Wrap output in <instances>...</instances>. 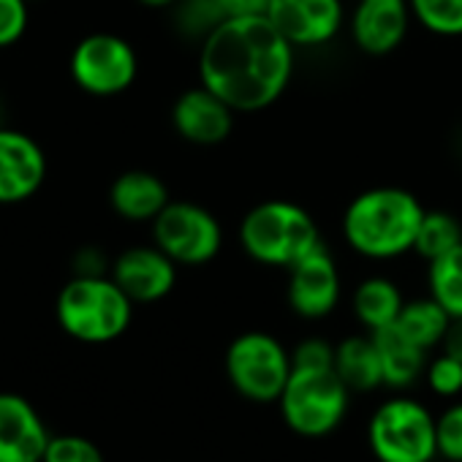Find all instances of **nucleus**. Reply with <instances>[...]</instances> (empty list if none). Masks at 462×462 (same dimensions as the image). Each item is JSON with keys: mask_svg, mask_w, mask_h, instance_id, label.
<instances>
[{"mask_svg": "<svg viewBox=\"0 0 462 462\" xmlns=\"http://www.w3.org/2000/svg\"><path fill=\"white\" fill-rule=\"evenodd\" d=\"M294 47L270 17L220 23L199 50V79L235 112H262L291 85Z\"/></svg>", "mask_w": 462, "mask_h": 462, "instance_id": "1", "label": "nucleus"}, {"mask_svg": "<svg viewBox=\"0 0 462 462\" xmlns=\"http://www.w3.org/2000/svg\"><path fill=\"white\" fill-rule=\"evenodd\" d=\"M424 212L421 201L405 188L381 185L362 190L343 212V240L365 259H400L413 251Z\"/></svg>", "mask_w": 462, "mask_h": 462, "instance_id": "2", "label": "nucleus"}, {"mask_svg": "<svg viewBox=\"0 0 462 462\" xmlns=\"http://www.w3.org/2000/svg\"><path fill=\"white\" fill-rule=\"evenodd\" d=\"M240 245L254 262L289 270L321 245V235L305 207L286 199H270L243 217Z\"/></svg>", "mask_w": 462, "mask_h": 462, "instance_id": "3", "label": "nucleus"}, {"mask_svg": "<svg viewBox=\"0 0 462 462\" xmlns=\"http://www.w3.org/2000/svg\"><path fill=\"white\" fill-rule=\"evenodd\" d=\"M58 324L66 335L82 343L117 340L134 316L128 294L106 275H74L58 294Z\"/></svg>", "mask_w": 462, "mask_h": 462, "instance_id": "4", "label": "nucleus"}, {"mask_svg": "<svg viewBox=\"0 0 462 462\" xmlns=\"http://www.w3.org/2000/svg\"><path fill=\"white\" fill-rule=\"evenodd\" d=\"M348 386L335 367H294L281 394L286 424L305 438H324L340 427L348 411Z\"/></svg>", "mask_w": 462, "mask_h": 462, "instance_id": "5", "label": "nucleus"}, {"mask_svg": "<svg viewBox=\"0 0 462 462\" xmlns=\"http://www.w3.org/2000/svg\"><path fill=\"white\" fill-rule=\"evenodd\" d=\"M367 440L378 462H432L438 454L435 419L411 397L386 400L370 419Z\"/></svg>", "mask_w": 462, "mask_h": 462, "instance_id": "6", "label": "nucleus"}, {"mask_svg": "<svg viewBox=\"0 0 462 462\" xmlns=\"http://www.w3.org/2000/svg\"><path fill=\"white\" fill-rule=\"evenodd\" d=\"M291 370V351L267 332H243L226 351V375L231 386L254 402H278Z\"/></svg>", "mask_w": 462, "mask_h": 462, "instance_id": "7", "label": "nucleus"}, {"mask_svg": "<svg viewBox=\"0 0 462 462\" xmlns=\"http://www.w3.org/2000/svg\"><path fill=\"white\" fill-rule=\"evenodd\" d=\"M152 243L177 267L209 264L223 245L217 217L193 201H169L152 220Z\"/></svg>", "mask_w": 462, "mask_h": 462, "instance_id": "8", "label": "nucleus"}, {"mask_svg": "<svg viewBox=\"0 0 462 462\" xmlns=\"http://www.w3.org/2000/svg\"><path fill=\"white\" fill-rule=\"evenodd\" d=\"M139 71L134 47L115 33H93L82 39L71 52L74 82L98 98L125 93Z\"/></svg>", "mask_w": 462, "mask_h": 462, "instance_id": "9", "label": "nucleus"}, {"mask_svg": "<svg viewBox=\"0 0 462 462\" xmlns=\"http://www.w3.org/2000/svg\"><path fill=\"white\" fill-rule=\"evenodd\" d=\"M270 23L294 47H324L343 31V0H273Z\"/></svg>", "mask_w": 462, "mask_h": 462, "instance_id": "10", "label": "nucleus"}, {"mask_svg": "<svg viewBox=\"0 0 462 462\" xmlns=\"http://www.w3.org/2000/svg\"><path fill=\"white\" fill-rule=\"evenodd\" d=\"M340 302V273L332 254L319 245L289 267V305L300 319H324Z\"/></svg>", "mask_w": 462, "mask_h": 462, "instance_id": "11", "label": "nucleus"}, {"mask_svg": "<svg viewBox=\"0 0 462 462\" xmlns=\"http://www.w3.org/2000/svg\"><path fill=\"white\" fill-rule=\"evenodd\" d=\"M411 0H356L351 14L354 44L373 58L392 55L408 36Z\"/></svg>", "mask_w": 462, "mask_h": 462, "instance_id": "12", "label": "nucleus"}, {"mask_svg": "<svg viewBox=\"0 0 462 462\" xmlns=\"http://www.w3.org/2000/svg\"><path fill=\"white\" fill-rule=\"evenodd\" d=\"M235 109H231L220 96H215L209 88L199 85L185 90L174 106H171V125L174 131L201 147H212L228 139L231 128H235Z\"/></svg>", "mask_w": 462, "mask_h": 462, "instance_id": "13", "label": "nucleus"}, {"mask_svg": "<svg viewBox=\"0 0 462 462\" xmlns=\"http://www.w3.org/2000/svg\"><path fill=\"white\" fill-rule=\"evenodd\" d=\"M112 281L128 294L134 305L136 302L147 305V302L163 300L174 289L177 264L158 245L128 248L125 254L115 259Z\"/></svg>", "mask_w": 462, "mask_h": 462, "instance_id": "14", "label": "nucleus"}, {"mask_svg": "<svg viewBox=\"0 0 462 462\" xmlns=\"http://www.w3.org/2000/svg\"><path fill=\"white\" fill-rule=\"evenodd\" d=\"M47 177L44 150L23 131L0 128V204L31 199Z\"/></svg>", "mask_w": 462, "mask_h": 462, "instance_id": "15", "label": "nucleus"}, {"mask_svg": "<svg viewBox=\"0 0 462 462\" xmlns=\"http://www.w3.org/2000/svg\"><path fill=\"white\" fill-rule=\"evenodd\" d=\"M47 446L39 411L14 392H0V462H44Z\"/></svg>", "mask_w": 462, "mask_h": 462, "instance_id": "16", "label": "nucleus"}, {"mask_svg": "<svg viewBox=\"0 0 462 462\" xmlns=\"http://www.w3.org/2000/svg\"><path fill=\"white\" fill-rule=\"evenodd\" d=\"M169 201L171 199H169V188L163 185V180L142 169L123 171L109 188L112 209L131 223H144V220L152 223Z\"/></svg>", "mask_w": 462, "mask_h": 462, "instance_id": "17", "label": "nucleus"}, {"mask_svg": "<svg viewBox=\"0 0 462 462\" xmlns=\"http://www.w3.org/2000/svg\"><path fill=\"white\" fill-rule=\"evenodd\" d=\"M381 356V370H383V386L392 389H408L416 383L419 375L427 370V351L411 343L394 324L378 332H370Z\"/></svg>", "mask_w": 462, "mask_h": 462, "instance_id": "18", "label": "nucleus"}, {"mask_svg": "<svg viewBox=\"0 0 462 462\" xmlns=\"http://www.w3.org/2000/svg\"><path fill=\"white\" fill-rule=\"evenodd\" d=\"M335 373L348 392H373L383 386L381 356L373 335H354L335 346Z\"/></svg>", "mask_w": 462, "mask_h": 462, "instance_id": "19", "label": "nucleus"}, {"mask_svg": "<svg viewBox=\"0 0 462 462\" xmlns=\"http://www.w3.org/2000/svg\"><path fill=\"white\" fill-rule=\"evenodd\" d=\"M402 305H405V300H402L397 283L389 278H381V275L365 278L354 291V313L367 332L392 327L397 321Z\"/></svg>", "mask_w": 462, "mask_h": 462, "instance_id": "20", "label": "nucleus"}, {"mask_svg": "<svg viewBox=\"0 0 462 462\" xmlns=\"http://www.w3.org/2000/svg\"><path fill=\"white\" fill-rule=\"evenodd\" d=\"M394 327L419 348L432 351L438 343L446 340V332L451 327V316L432 297H424V300L405 302Z\"/></svg>", "mask_w": 462, "mask_h": 462, "instance_id": "21", "label": "nucleus"}, {"mask_svg": "<svg viewBox=\"0 0 462 462\" xmlns=\"http://www.w3.org/2000/svg\"><path fill=\"white\" fill-rule=\"evenodd\" d=\"M427 289L430 297L451 316L462 319V245L427 262Z\"/></svg>", "mask_w": 462, "mask_h": 462, "instance_id": "22", "label": "nucleus"}, {"mask_svg": "<svg viewBox=\"0 0 462 462\" xmlns=\"http://www.w3.org/2000/svg\"><path fill=\"white\" fill-rule=\"evenodd\" d=\"M457 245H462V223L451 212L427 209L424 217H421V226H419L413 251L424 262H432V259L454 251Z\"/></svg>", "mask_w": 462, "mask_h": 462, "instance_id": "23", "label": "nucleus"}, {"mask_svg": "<svg viewBox=\"0 0 462 462\" xmlns=\"http://www.w3.org/2000/svg\"><path fill=\"white\" fill-rule=\"evenodd\" d=\"M413 20L435 36H462V0H411Z\"/></svg>", "mask_w": 462, "mask_h": 462, "instance_id": "24", "label": "nucleus"}, {"mask_svg": "<svg viewBox=\"0 0 462 462\" xmlns=\"http://www.w3.org/2000/svg\"><path fill=\"white\" fill-rule=\"evenodd\" d=\"M174 25L182 36L204 42L220 23H226L217 0H177Z\"/></svg>", "mask_w": 462, "mask_h": 462, "instance_id": "25", "label": "nucleus"}, {"mask_svg": "<svg viewBox=\"0 0 462 462\" xmlns=\"http://www.w3.org/2000/svg\"><path fill=\"white\" fill-rule=\"evenodd\" d=\"M44 462H104V454L93 440L82 435H58L50 438Z\"/></svg>", "mask_w": 462, "mask_h": 462, "instance_id": "26", "label": "nucleus"}, {"mask_svg": "<svg viewBox=\"0 0 462 462\" xmlns=\"http://www.w3.org/2000/svg\"><path fill=\"white\" fill-rule=\"evenodd\" d=\"M424 375H427L430 389L438 397H454V394L462 392V362L448 351H443L440 356L427 362Z\"/></svg>", "mask_w": 462, "mask_h": 462, "instance_id": "27", "label": "nucleus"}, {"mask_svg": "<svg viewBox=\"0 0 462 462\" xmlns=\"http://www.w3.org/2000/svg\"><path fill=\"white\" fill-rule=\"evenodd\" d=\"M438 454L448 462H462V402L448 405L438 419Z\"/></svg>", "mask_w": 462, "mask_h": 462, "instance_id": "28", "label": "nucleus"}, {"mask_svg": "<svg viewBox=\"0 0 462 462\" xmlns=\"http://www.w3.org/2000/svg\"><path fill=\"white\" fill-rule=\"evenodd\" d=\"M28 28V0H0V47H12Z\"/></svg>", "mask_w": 462, "mask_h": 462, "instance_id": "29", "label": "nucleus"}, {"mask_svg": "<svg viewBox=\"0 0 462 462\" xmlns=\"http://www.w3.org/2000/svg\"><path fill=\"white\" fill-rule=\"evenodd\" d=\"M294 367H335V346L321 337H308L291 351Z\"/></svg>", "mask_w": 462, "mask_h": 462, "instance_id": "30", "label": "nucleus"}, {"mask_svg": "<svg viewBox=\"0 0 462 462\" xmlns=\"http://www.w3.org/2000/svg\"><path fill=\"white\" fill-rule=\"evenodd\" d=\"M217 4L226 20H240V17H267L273 0H217Z\"/></svg>", "mask_w": 462, "mask_h": 462, "instance_id": "31", "label": "nucleus"}, {"mask_svg": "<svg viewBox=\"0 0 462 462\" xmlns=\"http://www.w3.org/2000/svg\"><path fill=\"white\" fill-rule=\"evenodd\" d=\"M106 270V259L98 248H82L74 259V273L82 278H98Z\"/></svg>", "mask_w": 462, "mask_h": 462, "instance_id": "32", "label": "nucleus"}, {"mask_svg": "<svg viewBox=\"0 0 462 462\" xmlns=\"http://www.w3.org/2000/svg\"><path fill=\"white\" fill-rule=\"evenodd\" d=\"M443 351L454 354L462 362V319H451V327L443 340Z\"/></svg>", "mask_w": 462, "mask_h": 462, "instance_id": "33", "label": "nucleus"}, {"mask_svg": "<svg viewBox=\"0 0 462 462\" xmlns=\"http://www.w3.org/2000/svg\"><path fill=\"white\" fill-rule=\"evenodd\" d=\"M142 6H147V9H171L177 0H139Z\"/></svg>", "mask_w": 462, "mask_h": 462, "instance_id": "34", "label": "nucleus"}]
</instances>
